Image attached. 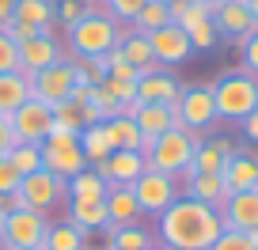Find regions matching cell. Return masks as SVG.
Listing matches in <instances>:
<instances>
[{"mask_svg": "<svg viewBox=\"0 0 258 250\" xmlns=\"http://www.w3.org/2000/svg\"><path fill=\"white\" fill-rule=\"evenodd\" d=\"M178 186H182V197H194V201L213 205V209H220L228 201V186L220 175H186Z\"/></svg>", "mask_w": 258, "mask_h": 250, "instance_id": "20", "label": "cell"}, {"mask_svg": "<svg viewBox=\"0 0 258 250\" xmlns=\"http://www.w3.org/2000/svg\"><path fill=\"white\" fill-rule=\"evenodd\" d=\"M38 152H42V167H46L49 175L64 178V182L88 167V159H84L80 140H76V137H46L38 144Z\"/></svg>", "mask_w": 258, "mask_h": 250, "instance_id": "7", "label": "cell"}, {"mask_svg": "<svg viewBox=\"0 0 258 250\" xmlns=\"http://www.w3.org/2000/svg\"><path fill=\"white\" fill-rule=\"evenodd\" d=\"M148 250H167V246H160V242H156V246H148Z\"/></svg>", "mask_w": 258, "mask_h": 250, "instance_id": "50", "label": "cell"}, {"mask_svg": "<svg viewBox=\"0 0 258 250\" xmlns=\"http://www.w3.org/2000/svg\"><path fill=\"white\" fill-rule=\"evenodd\" d=\"M12 8H16V4H12V0H0V31H4V27H8V19H12Z\"/></svg>", "mask_w": 258, "mask_h": 250, "instance_id": "47", "label": "cell"}, {"mask_svg": "<svg viewBox=\"0 0 258 250\" xmlns=\"http://www.w3.org/2000/svg\"><path fill=\"white\" fill-rule=\"evenodd\" d=\"M31 99V76L27 72H0V118H12Z\"/></svg>", "mask_w": 258, "mask_h": 250, "instance_id": "22", "label": "cell"}, {"mask_svg": "<svg viewBox=\"0 0 258 250\" xmlns=\"http://www.w3.org/2000/svg\"><path fill=\"white\" fill-rule=\"evenodd\" d=\"M103 201H106V212H110V227H125L141 220V205L129 186H110Z\"/></svg>", "mask_w": 258, "mask_h": 250, "instance_id": "23", "label": "cell"}, {"mask_svg": "<svg viewBox=\"0 0 258 250\" xmlns=\"http://www.w3.org/2000/svg\"><path fill=\"white\" fill-rule=\"evenodd\" d=\"M243 4H247V12H250L254 19H258V0H243Z\"/></svg>", "mask_w": 258, "mask_h": 250, "instance_id": "49", "label": "cell"}, {"mask_svg": "<svg viewBox=\"0 0 258 250\" xmlns=\"http://www.w3.org/2000/svg\"><path fill=\"white\" fill-rule=\"evenodd\" d=\"M46 227H49V220L42 216V212H31V209H19V212H12V216L0 220V235H4L16 250H34V246H42Z\"/></svg>", "mask_w": 258, "mask_h": 250, "instance_id": "10", "label": "cell"}, {"mask_svg": "<svg viewBox=\"0 0 258 250\" xmlns=\"http://www.w3.org/2000/svg\"><path fill=\"white\" fill-rule=\"evenodd\" d=\"M205 19H213V4H205V0H190L186 8L175 12V19H171V23H178L182 31H190V27L205 23Z\"/></svg>", "mask_w": 258, "mask_h": 250, "instance_id": "35", "label": "cell"}, {"mask_svg": "<svg viewBox=\"0 0 258 250\" xmlns=\"http://www.w3.org/2000/svg\"><path fill=\"white\" fill-rule=\"evenodd\" d=\"M133 121H137V129H141L145 140H156V137H163V133H171V129H182L178 110L175 106H163V103H141L137 114H133Z\"/></svg>", "mask_w": 258, "mask_h": 250, "instance_id": "17", "label": "cell"}, {"mask_svg": "<svg viewBox=\"0 0 258 250\" xmlns=\"http://www.w3.org/2000/svg\"><path fill=\"white\" fill-rule=\"evenodd\" d=\"M64 186H69V201H103L106 190H110V186H106L91 167H84L80 175H73Z\"/></svg>", "mask_w": 258, "mask_h": 250, "instance_id": "28", "label": "cell"}, {"mask_svg": "<svg viewBox=\"0 0 258 250\" xmlns=\"http://www.w3.org/2000/svg\"><path fill=\"white\" fill-rule=\"evenodd\" d=\"M103 88L114 95V103H133L137 99V80H114V76H106Z\"/></svg>", "mask_w": 258, "mask_h": 250, "instance_id": "39", "label": "cell"}, {"mask_svg": "<svg viewBox=\"0 0 258 250\" xmlns=\"http://www.w3.org/2000/svg\"><path fill=\"white\" fill-rule=\"evenodd\" d=\"M73 84H76V61H57V65H49V68L31 76V99L49 103V106L69 103Z\"/></svg>", "mask_w": 258, "mask_h": 250, "instance_id": "8", "label": "cell"}, {"mask_svg": "<svg viewBox=\"0 0 258 250\" xmlns=\"http://www.w3.org/2000/svg\"><path fill=\"white\" fill-rule=\"evenodd\" d=\"M76 140H80V152H84V159H88L91 167L103 163L106 155L114 152V144H110V137H106V125H103V121H99V125H84Z\"/></svg>", "mask_w": 258, "mask_h": 250, "instance_id": "27", "label": "cell"}, {"mask_svg": "<svg viewBox=\"0 0 258 250\" xmlns=\"http://www.w3.org/2000/svg\"><path fill=\"white\" fill-rule=\"evenodd\" d=\"M19 182H23V178H19V171L12 167L8 159H0V194H16Z\"/></svg>", "mask_w": 258, "mask_h": 250, "instance_id": "43", "label": "cell"}, {"mask_svg": "<svg viewBox=\"0 0 258 250\" xmlns=\"http://www.w3.org/2000/svg\"><path fill=\"white\" fill-rule=\"evenodd\" d=\"M103 125H106V137H110L114 152H145V137H141L133 118H110Z\"/></svg>", "mask_w": 258, "mask_h": 250, "instance_id": "26", "label": "cell"}, {"mask_svg": "<svg viewBox=\"0 0 258 250\" xmlns=\"http://www.w3.org/2000/svg\"><path fill=\"white\" fill-rule=\"evenodd\" d=\"M69 224H76L84 235L88 231H106V227H110L106 201H69Z\"/></svg>", "mask_w": 258, "mask_h": 250, "instance_id": "24", "label": "cell"}, {"mask_svg": "<svg viewBox=\"0 0 258 250\" xmlns=\"http://www.w3.org/2000/svg\"><path fill=\"white\" fill-rule=\"evenodd\" d=\"M0 220H4V216H0Z\"/></svg>", "mask_w": 258, "mask_h": 250, "instance_id": "55", "label": "cell"}, {"mask_svg": "<svg viewBox=\"0 0 258 250\" xmlns=\"http://www.w3.org/2000/svg\"><path fill=\"white\" fill-rule=\"evenodd\" d=\"M198 144H202V133L171 129V133H163V137H156V140H145V152L141 155H145V163L152 171H163V175H171V178H186Z\"/></svg>", "mask_w": 258, "mask_h": 250, "instance_id": "2", "label": "cell"}, {"mask_svg": "<svg viewBox=\"0 0 258 250\" xmlns=\"http://www.w3.org/2000/svg\"><path fill=\"white\" fill-rule=\"evenodd\" d=\"M217 212H220V224L228 231H250V227H258V190L228 194V201Z\"/></svg>", "mask_w": 258, "mask_h": 250, "instance_id": "16", "label": "cell"}, {"mask_svg": "<svg viewBox=\"0 0 258 250\" xmlns=\"http://www.w3.org/2000/svg\"><path fill=\"white\" fill-rule=\"evenodd\" d=\"M145 38H148V46H152L156 65H182V61H190V53H194L190 34H186L178 23H167V27H160V31L145 34Z\"/></svg>", "mask_w": 258, "mask_h": 250, "instance_id": "13", "label": "cell"}, {"mask_svg": "<svg viewBox=\"0 0 258 250\" xmlns=\"http://www.w3.org/2000/svg\"><path fill=\"white\" fill-rule=\"evenodd\" d=\"M118 53L125 57L129 65L137 68L141 76H148V72H160V65H156V57H152V46H148V38L145 34H121V42H118Z\"/></svg>", "mask_w": 258, "mask_h": 250, "instance_id": "25", "label": "cell"}, {"mask_svg": "<svg viewBox=\"0 0 258 250\" xmlns=\"http://www.w3.org/2000/svg\"><path fill=\"white\" fill-rule=\"evenodd\" d=\"M160 246L167 250H209L217 235L224 231L220 212L194 197H178L160 212Z\"/></svg>", "mask_w": 258, "mask_h": 250, "instance_id": "1", "label": "cell"}, {"mask_svg": "<svg viewBox=\"0 0 258 250\" xmlns=\"http://www.w3.org/2000/svg\"><path fill=\"white\" fill-rule=\"evenodd\" d=\"M145 4H148V0H103V12L110 19H125V23H133Z\"/></svg>", "mask_w": 258, "mask_h": 250, "instance_id": "36", "label": "cell"}, {"mask_svg": "<svg viewBox=\"0 0 258 250\" xmlns=\"http://www.w3.org/2000/svg\"><path fill=\"white\" fill-rule=\"evenodd\" d=\"M205 4H220V0H205Z\"/></svg>", "mask_w": 258, "mask_h": 250, "instance_id": "51", "label": "cell"}, {"mask_svg": "<svg viewBox=\"0 0 258 250\" xmlns=\"http://www.w3.org/2000/svg\"><path fill=\"white\" fill-rule=\"evenodd\" d=\"M88 12H95L91 0H53V23H61L64 31H69L73 23H80Z\"/></svg>", "mask_w": 258, "mask_h": 250, "instance_id": "34", "label": "cell"}, {"mask_svg": "<svg viewBox=\"0 0 258 250\" xmlns=\"http://www.w3.org/2000/svg\"><path fill=\"white\" fill-rule=\"evenodd\" d=\"M239 125H243V137H247L250 144H258V106H254V110H250L247 118L239 121Z\"/></svg>", "mask_w": 258, "mask_h": 250, "instance_id": "46", "label": "cell"}, {"mask_svg": "<svg viewBox=\"0 0 258 250\" xmlns=\"http://www.w3.org/2000/svg\"><path fill=\"white\" fill-rule=\"evenodd\" d=\"M19 209H27V201H23V194H0V216H12V212H19Z\"/></svg>", "mask_w": 258, "mask_h": 250, "instance_id": "45", "label": "cell"}, {"mask_svg": "<svg viewBox=\"0 0 258 250\" xmlns=\"http://www.w3.org/2000/svg\"><path fill=\"white\" fill-rule=\"evenodd\" d=\"M8 121H12V133H16V144H42L49 137V125H53V106L27 99Z\"/></svg>", "mask_w": 258, "mask_h": 250, "instance_id": "9", "label": "cell"}, {"mask_svg": "<svg viewBox=\"0 0 258 250\" xmlns=\"http://www.w3.org/2000/svg\"><path fill=\"white\" fill-rule=\"evenodd\" d=\"M64 42L73 49V61H91V57L110 53L121 42V27L118 19H110L106 12H88L80 23H73L64 31Z\"/></svg>", "mask_w": 258, "mask_h": 250, "instance_id": "3", "label": "cell"}, {"mask_svg": "<svg viewBox=\"0 0 258 250\" xmlns=\"http://www.w3.org/2000/svg\"><path fill=\"white\" fill-rule=\"evenodd\" d=\"M247 242H250V246L258 250V227H250V231H247Z\"/></svg>", "mask_w": 258, "mask_h": 250, "instance_id": "48", "label": "cell"}, {"mask_svg": "<svg viewBox=\"0 0 258 250\" xmlns=\"http://www.w3.org/2000/svg\"><path fill=\"white\" fill-rule=\"evenodd\" d=\"M12 4H16V0H12Z\"/></svg>", "mask_w": 258, "mask_h": 250, "instance_id": "54", "label": "cell"}, {"mask_svg": "<svg viewBox=\"0 0 258 250\" xmlns=\"http://www.w3.org/2000/svg\"><path fill=\"white\" fill-rule=\"evenodd\" d=\"M228 194H239V190H258V155L254 152H232L228 163L220 167Z\"/></svg>", "mask_w": 258, "mask_h": 250, "instance_id": "18", "label": "cell"}, {"mask_svg": "<svg viewBox=\"0 0 258 250\" xmlns=\"http://www.w3.org/2000/svg\"><path fill=\"white\" fill-rule=\"evenodd\" d=\"M213 103H217V118L224 121H243L258 106V80L247 72H228L217 84H209Z\"/></svg>", "mask_w": 258, "mask_h": 250, "instance_id": "4", "label": "cell"}, {"mask_svg": "<svg viewBox=\"0 0 258 250\" xmlns=\"http://www.w3.org/2000/svg\"><path fill=\"white\" fill-rule=\"evenodd\" d=\"M110 246L114 250H148V246H156V239L141 224H125V227L110 231Z\"/></svg>", "mask_w": 258, "mask_h": 250, "instance_id": "32", "label": "cell"}, {"mask_svg": "<svg viewBox=\"0 0 258 250\" xmlns=\"http://www.w3.org/2000/svg\"><path fill=\"white\" fill-rule=\"evenodd\" d=\"M16 148V133H12V121L0 118V159H8V152Z\"/></svg>", "mask_w": 258, "mask_h": 250, "instance_id": "44", "label": "cell"}, {"mask_svg": "<svg viewBox=\"0 0 258 250\" xmlns=\"http://www.w3.org/2000/svg\"><path fill=\"white\" fill-rule=\"evenodd\" d=\"M16 49H19V72H27V76H34V72H42V68H49V65H57V61H64L61 42L53 38V31L34 34L31 42H19Z\"/></svg>", "mask_w": 258, "mask_h": 250, "instance_id": "14", "label": "cell"}, {"mask_svg": "<svg viewBox=\"0 0 258 250\" xmlns=\"http://www.w3.org/2000/svg\"><path fill=\"white\" fill-rule=\"evenodd\" d=\"M34 250H46V246H34Z\"/></svg>", "mask_w": 258, "mask_h": 250, "instance_id": "53", "label": "cell"}, {"mask_svg": "<svg viewBox=\"0 0 258 250\" xmlns=\"http://www.w3.org/2000/svg\"><path fill=\"white\" fill-rule=\"evenodd\" d=\"M19 194H23L27 209L31 212H42V216L49 220V212L57 209V205L69 201V186H64V178L49 175L46 167L34 171V175H27L23 182H19Z\"/></svg>", "mask_w": 258, "mask_h": 250, "instance_id": "6", "label": "cell"}, {"mask_svg": "<svg viewBox=\"0 0 258 250\" xmlns=\"http://www.w3.org/2000/svg\"><path fill=\"white\" fill-rule=\"evenodd\" d=\"M4 34H8V38L19 46V42H31L34 34H42V31H38V27H31V23H19V19L12 16V19H8V27H4Z\"/></svg>", "mask_w": 258, "mask_h": 250, "instance_id": "42", "label": "cell"}, {"mask_svg": "<svg viewBox=\"0 0 258 250\" xmlns=\"http://www.w3.org/2000/svg\"><path fill=\"white\" fill-rule=\"evenodd\" d=\"M16 68H19V49L8 34L0 31V72H16Z\"/></svg>", "mask_w": 258, "mask_h": 250, "instance_id": "41", "label": "cell"}, {"mask_svg": "<svg viewBox=\"0 0 258 250\" xmlns=\"http://www.w3.org/2000/svg\"><path fill=\"white\" fill-rule=\"evenodd\" d=\"M175 110H178L182 129H194V133H205L213 121H217V103H213L209 88H182Z\"/></svg>", "mask_w": 258, "mask_h": 250, "instance_id": "11", "label": "cell"}, {"mask_svg": "<svg viewBox=\"0 0 258 250\" xmlns=\"http://www.w3.org/2000/svg\"><path fill=\"white\" fill-rule=\"evenodd\" d=\"M209 250H254V246L247 242V231H228V227H224Z\"/></svg>", "mask_w": 258, "mask_h": 250, "instance_id": "40", "label": "cell"}, {"mask_svg": "<svg viewBox=\"0 0 258 250\" xmlns=\"http://www.w3.org/2000/svg\"><path fill=\"white\" fill-rule=\"evenodd\" d=\"M239 53H243V72L258 80V31L239 42Z\"/></svg>", "mask_w": 258, "mask_h": 250, "instance_id": "38", "label": "cell"}, {"mask_svg": "<svg viewBox=\"0 0 258 250\" xmlns=\"http://www.w3.org/2000/svg\"><path fill=\"white\" fill-rule=\"evenodd\" d=\"M178 95H182V84H178L171 72H148V76H141V80H137V103L175 106Z\"/></svg>", "mask_w": 258, "mask_h": 250, "instance_id": "19", "label": "cell"}, {"mask_svg": "<svg viewBox=\"0 0 258 250\" xmlns=\"http://www.w3.org/2000/svg\"><path fill=\"white\" fill-rule=\"evenodd\" d=\"M145 167H148V163H145L141 152H110L103 163H95L91 171H95L106 186H133Z\"/></svg>", "mask_w": 258, "mask_h": 250, "instance_id": "15", "label": "cell"}, {"mask_svg": "<svg viewBox=\"0 0 258 250\" xmlns=\"http://www.w3.org/2000/svg\"><path fill=\"white\" fill-rule=\"evenodd\" d=\"M213 27H217L220 38H232L239 46L247 34L258 31V19L247 12L243 0H220V4H213Z\"/></svg>", "mask_w": 258, "mask_h": 250, "instance_id": "12", "label": "cell"}, {"mask_svg": "<svg viewBox=\"0 0 258 250\" xmlns=\"http://www.w3.org/2000/svg\"><path fill=\"white\" fill-rule=\"evenodd\" d=\"M235 148H232V140H224V137H217V140H202L198 144V152H194V163H190V171L186 175H220V167L228 163V155H232ZM182 182V178H178Z\"/></svg>", "mask_w": 258, "mask_h": 250, "instance_id": "21", "label": "cell"}, {"mask_svg": "<svg viewBox=\"0 0 258 250\" xmlns=\"http://www.w3.org/2000/svg\"><path fill=\"white\" fill-rule=\"evenodd\" d=\"M46 250H84V231L69 220H57V224L46 227V239H42Z\"/></svg>", "mask_w": 258, "mask_h": 250, "instance_id": "30", "label": "cell"}, {"mask_svg": "<svg viewBox=\"0 0 258 250\" xmlns=\"http://www.w3.org/2000/svg\"><path fill=\"white\" fill-rule=\"evenodd\" d=\"M129 190H133V197H137L141 212H148V216H160V212L167 209L171 201H178V197H182V186H178V178L163 175V171H152V167L141 171V178L129 186Z\"/></svg>", "mask_w": 258, "mask_h": 250, "instance_id": "5", "label": "cell"}, {"mask_svg": "<svg viewBox=\"0 0 258 250\" xmlns=\"http://www.w3.org/2000/svg\"><path fill=\"white\" fill-rule=\"evenodd\" d=\"M8 163L19 171V178H27L34 171H42V152H38V144H16L8 152Z\"/></svg>", "mask_w": 258, "mask_h": 250, "instance_id": "33", "label": "cell"}, {"mask_svg": "<svg viewBox=\"0 0 258 250\" xmlns=\"http://www.w3.org/2000/svg\"><path fill=\"white\" fill-rule=\"evenodd\" d=\"M186 34H190V46H194V49H213V46H217V38H220L217 27H213V19H205V23L190 27Z\"/></svg>", "mask_w": 258, "mask_h": 250, "instance_id": "37", "label": "cell"}, {"mask_svg": "<svg viewBox=\"0 0 258 250\" xmlns=\"http://www.w3.org/2000/svg\"><path fill=\"white\" fill-rule=\"evenodd\" d=\"M12 16L19 23L38 27V31H53V0H16Z\"/></svg>", "mask_w": 258, "mask_h": 250, "instance_id": "29", "label": "cell"}, {"mask_svg": "<svg viewBox=\"0 0 258 250\" xmlns=\"http://www.w3.org/2000/svg\"><path fill=\"white\" fill-rule=\"evenodd\" d=\"M171 23V8L163 4V0H148L145 8L137 12V19H133V31L137 34H152V31H160V27H167Z\"/></svg>", "mask_w": 258, "mask_h": 250, "instance_id": "31", "label": "cell"}, {"mask_svg": "<svg viewBox=\"0 0 258 250\" xmlns=\"http://www.w3.org/2000/svg\"><path fill=\"white\" fill-rule=\"evenodd\" d=\"M91 4H103V0H91Z\"/></svg>", "mask_w": 258, "mask_h": 250, "instance_id": "52", "label": "cell"}]
</instances>
